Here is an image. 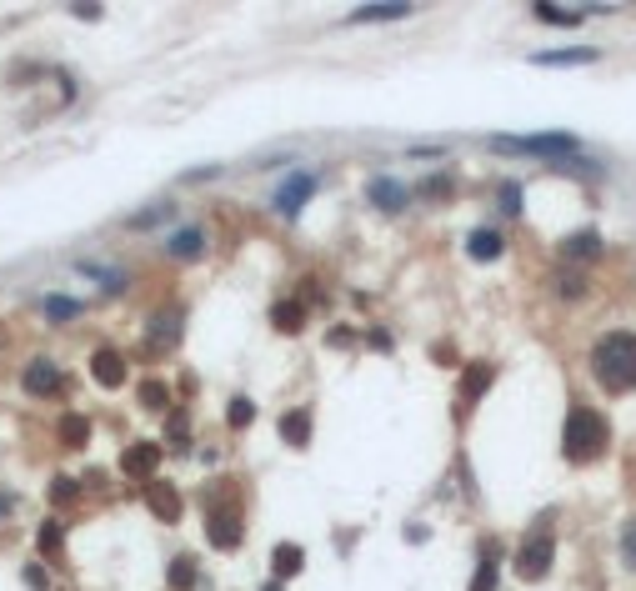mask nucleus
Instances as JSON below:
<instances>
[{
	"label": "nucleus",
	"mask_w": 636,
	"mask_h": 591,
	"mask_svg": "<svg viewBox=\"0 0 636 591\" xmlns=\"http://www.w3.org/2000/svg\"><path fill=\"white\" fill-rule=\"evenodd\" d=\"M592 366H596V377H602L606 391H636V331H612L596 341L592 351Z\"/></svg>",
	"instance_id": "nucleus-1"
},
{
	"label": "nucleus",
	"mask_w": 636,
	"mask_h": 591,
	"mask_svg": "<svg viewBox=\"0 0 636 591\" xmlns=\"http://www.w3.org/2000/svg\"><path fill=\"white\" fill-rule=\"evenodd\" d=\"M606 441H612V426H606L602 411L592 406H572V416H566V431H561V452H566V462H596V456L606 452Z\"/></svg>",
	"instance_id": "nucleus-2"
},
{
	"label": "nucleus",
	"mask_w": 636,
	"mask_h": 591,
	"mask_svg": "<svg viewBox=\"0 0 636 591\" xmlns=\"http://www.w3.org/2000/svg\"><path fill=\"white\" fill-rule=\"evenodd\" d=\"M501 156H561V151H576V136L566 130H546V136H497L491 140Z\"/></svg>",
	"instance_id": "nucleus-3"
},
{
	"label": "nucleus",
	"mask_w": 636,
	"mask_h": 591,
	"mask_svg": "<svg viewBox=\"0 0 636 591\" xmlns=\"http://www.w3.org/2000/svg\"><path fill=\"white\" fill-rule=\"evenodd\" d=\"M205 531H211V547H221V551L241 547V511H236V501H226V491L205 511Z\"/></svg>",
	"instance_id": "nucleus-4"
},
{
	"label": "nucleus",
	"mask_w": 636,
	"mask_h": 591,
	"mask_svg": "<svg viewBox=\"0 0 636 591\" xmlns=\"http://www.w3.org/2000/svg\"><path fill=\"white\" fill-rule=\"evenodd\" d=\"M551 551H556V537H551L546 521H541V527L527 537V547L517 551V571L527 581H541V577H546V567H551Z\"/></svg>",
	"instance_id": "nucleus-5"
},
{
	"label": "nucleus",
	"mask_w": 636,
	"mask_h": 591,
	"mask_svg": "<svg viewBox=\"0 0 636 591\" xmlns=\"http://www.w3.org/2000/svg\"><path fill=\"white\" fill-rule=\"evenodd\" d=\"M181 326H185V311L181 306H166L161 316L146 321V346H151V351H171V346L181 341Z\"/></svg>",
	"instance_id": "nucleus-6"
},
{
	"label": "nucleus",
	"mask_w": 636,
	"mask_h": 591,
	"mask_svg": "<svg viewBox=\"0 0 636 591\" xmlns=\"http://www.w3.org/2000/svg\"><path fill=\"white\" fill-rule=\"evenodd\" d=\"M306 195H316V176H311V171L286 176V181H280V191H276V211H280V215H296V211L306 205Z\"/></svg>",
	"instance_id": "nucleus-7"
},
{
	"label": "nucleus",
	"mask_w": 636,
	"mask_h": 591,
	"mask_svg": "<svg viewBox=\"0 0 636 591\" xmlns=\"http://www.w3.org/2000/svg\"><path fill=\"white\" fill-rule=\"evenodd\" d=\"M156 466H161V446H156V441H136L126 452V462H120V472L146 481V476H156Z\"/></svg>",
	"instance_id": "nucleus-8"
},
{
	"label": "nucleus",
	"mask_w": 636,
	"mask_h": 591,
	"mask_svg": "<svg viewBox=\"0 0 636 591\" xmlns=\"http://www.w3.org/2000/svg\"><path fill=\"white\" fill-rule=\"evenodd\" d=\"M90 377H96L100 386H120V381H126V356L110 351V346H106V351H96V356H90Z\"/></svg>",
	"instance_id": "nucleus-9"
},
{
	"label": "nucleus",
	"mask_w": 636,
	"mask_h": 591,
	"mask_svg": "<svg viewBox=\"0 0 636 591\" xmlns=\"http://www.w3.org/2000/svg\"><path fill=\"white\" fill-rule=\"evenodd\" d=\"M25 391H31V396H55V391H61V371H55L51 361H31L25 366Z\"/></svg>",
	"instance_id": "nucleus-10"
},
{
	"label": "nucleus",
	"mask_w": 636,
	"mask_h": 591,
	"mask_svg": "<svg viewBox=\"0 0 636 591\" xmlns=\"http://www.w3.org/2000/svg\"><path fill=\"white\" fill-rule=\"evenodd\" d=\"M146 501H151V511L161 516V521H181V491L166 481H156L151 491H146Z\"/></svg>",
	"instance_id": "nucleus-11"
},
{
	"label": "nucleus",
	"mask_w": 636,
	"mask_h": 591,
	"mask_svg": "<svg viewBox=\"0 0 636 591\" xmlns=\"http://www.w3.org/2000/svg\"><path fill=\"white\" fill-rule=\"evenodd\" d=\"M366 195H371V205H381V211H391V215H396L401 205H406V191H401V186L391 181V176H376V181L366 186Z\"/></svg>",
	"instance_id": "nucleus-12"
},
{
	"label": "nucleus",
	"mask_w": 636,
	"mask_h": 591,
	"mask_svg": "<svg viewBox=\"0 0 636 591\" xmlns=\"http://www.w3.org/2000/svg\"><path fill=\"white\" fill-rule=\"evenodd\" d=\"M561 256H566V261H592V256H602V236H596V231L566 236V241H561Z\"/></svg>",
	"instance_id": "nucleus-13"
},
{
	"label": "nucleus",
	"mask_w": 636,
	"mask_h": 591,
	"mask_svg": "<svg viewBox=\"0 0 636 591\" xmlns=\"http://www.w3.org/2000/svg\"><path fill=\"white\" fill-rule=\"evenodd\" d=\"M280 436H286V446H306L311 441V416L306 411H286L280 416Z\"/></svg>",
	"instance_id": "nucleus-14"
},
{
	"label": "nucleus",
	"mask_w": 636,
	"mask_h": 591,
	"mask_svg": "<svg viewBox=\"0 0 636 591\" xmlns=\"http://www.w3.org/2000/svg\"><path fill=\"white\" fill-rule=\"evenodd\" d=\"M301 567H306V551H301V547H291V541L271 551V571H276V577H296Z\"/></svg>",
	"instance_id": "nucleus-15"
},
{
	"label": "nucleus",
	"mask_w": 636,
	"mask_h": 591,
	"mask_svg": "<svg viewBox=\"0 0 636 591\" xmlns=\"http://www.w3.org/2000/svg\"><path fill=\"white\" fill-rule=\"evenodd\" d=\"M466 251H471L476 261H497L501 256V236L497 231H471V236H466Z\"/></svg>",
	"instance_id": "nucleus-16"
},
{
	"label": "nucleus",
	"mask_w": 636,
	"mask_h": 591,
	"mask_svg": "<svg viewBox=\"0 0 636 591\" xmlns=\"http://www.w3.org/2000/svg\"><path fill=\"white\" fill-rule=\"evenodd\" d=\"M201 251H205V236H201L195 226H191V231H181V236L171 241V256H176V261H195Z\"/></svg>",
	"instance_id": "nucleus-17"
},
{
	"label": "nucleus",
	"mask_w": 636,
	"mask_h": 591,
	"mask_svg": "<svg viewBox=\"0 0 636 591\" xmlns=\"http://www.w3.org/2000/svg\"><path fill=\"white\" fill-rule=\"evenodd\" d=\"M271 321H276L280 331H301V326H306V306L301 301H280L276 311H271Z\"/></svg>",
	"instance_id": "nucleus-18"
},
{
	"label": "nucleus",
	"mask_w": 636,
	"mask_h": 591,
	"mask_svg": "<svg viewBox=\"0 0 636 591\" xmlns=\"http://www.w3.org/2000/svg\"><path fill=\"white\" fill-rule=\"evenodd\" d=\"M45 316H51V321H76V316H81V301H76V296H45Z\"/></svg>",
	"instance_id": "nucleus-19"
},
{
	"label": "nucleus",
	"mask_w": 636,
	"mask_h": 591,
	"mask_svg": "<svg viewBox=\"0 0 636 591\" xmlns=\"http://www.w3.org/2000/svg\"><path fill=\"white\" fill-rule=\"evenodd\" d=\"M401 15H411V5H356L351 21H401Z\"/></svg>",
	"instance_id": "nucleus-20"
},
{
	"label": "nucleus",
	"mask_w": 636,
	"mask_h": 591,
	"mask_svg": "<svg viewBox=\"0 0 636 591\" xmlns=\"http://www.w3.org/2000/svg\"><path fill=\"white\" fill-rule=\"evenodd\" d=\"M586 11H576V5H536V21L546 25H576Z\"/></svg>",
	"instance_id": "nucleus-21"
},
{
	"label": "nucleus",
	"mask_w": 636,
	"mask_h": 591,
	"mask_svg": "<svg viewBox=\"0 0 636 591\" xmlns=\"http://www.w3.org/2000/svg\"><path fill=\"white\" fill-rule=\"evenodd\" d=\"M466 591H497V551H486L481 557V567H476V577H471Z\"/></svg>",
	"instance_id": "nucleus-22"
},
{
	"label": "nucleus",
	"mask_w": 636,
	"mask_h": 591,
	"mask_svg": "<svg viewBox=\"0 0 636 591\" xmlns=\"http://www.w3.org/2000/svg\"><path fill=\"white\" fill-rule=\"evenodd\" d=\"M61 441H65V446H86V441H90V421L86 416H65L61 421Z\"/></svg>",
	"instance_id": "nucleus-23"
},
{
	"label": "nucleus",
	"mask_w": 636,
	"mask_h": 591,
	"mask_svg": "<svg viewBox=\"0 0 636 591\" xmlns=\"http://www.w3.org/2000/svg\"><path fill=\"white\" fill-rule=\"evenodd\" d=\"M586 61H596V51H546V55H536V65H586Z\"/></svg>",
	"instance_id": "nucleus-24"
},
{
	"label": "nucleus",
	"mask_w": 636,
	"mask_h": 591,
	"mask_svg": "<svg viewBox=\"0 0 636 591\" xmlns=\"http://www.w3.org/2000/svg\"><path fill=\"white\" fill-rule=\"evenodd\" d=\"M195 577H201V567H195V557H176V561H171V586H176V591H185V586H191Z\"/></svg>",
	"instance_id": "nucleus-25"
},
{
	"label": "nucleus",
	"mask_w": 636,
	"mask_h": 591,
	"mask_svg": "<svg viewBox=\"0 0 636 591\" xmlns=\"http://www.w3.org/2000/svg\"><path fill=\"white\" fill-rule=\"evenodd\" d=\"M51 496H55V506H71L81 496V481H71V476H55L51 481Z\"/></svg>",
	"instance_id": "nucleus-26"
},
{
	"label": "nucleus",
	"mask_w": 636,
	"mask_h": 591,
	"mask_svg": "<svg viewBox=\"0 0 636 591\" xmlns=\"http://www.w3.org/2000/svg\"><path fill=\"white\" fill-rule=\"evenodd\" d=\"M226 421H231V426H251V421H256V406H251L246 396H236V401L226 406Z\"/></svg>",
	"instance_id": "nucleus-27"
},
{
	"label": "nucleus",
	"mask_w": 636,
	"mask_h": 591,
	"mask_svg": "<svg viewBox=\"0 0 636 591\" xmlns=\"http://www.w3.org/2000/svg\"><path fill=\"white\" fill-rule=\"evenodd\" d=\"M486 381H491V366H471V371H466V381H461V391H466V396H481Z\"/></svg>",
	"instance_id": "nucleus-28"
},
{
	"label": "nucleus",
	"mask_w": 636,
	"mask_h": 591,
	"mask_svg": "<svg viewBox=\"0 0 636 591\" xmlns=\"http://www.w3.org/2000/svg\"><path fill=\"white\" fill-rule=\"evenodd\" d=\"M140 401H146V406H166V386L146 381V386H140Z\"/></svg>",
	"instance_id": "nucleus-29"
},
{
	"label": "nucleus",
	"mask_w": 636,
	"mask_h": 591,
	"mask_svg": "<svg viewBox=\"0 0 636 591\" xmlns=\"http://www.w3.org/2000/svg\"><path fill=\"white\" fill-rule=\"evenodd\" d=\"M501 211H507V215L521 211V191H517V186H501Z\"/></svg>",
	"instance_id": "nucleus-30"
},
{
	"label": "nucleus",
	"mask_w": 636,
	"mask_h": 591,
	"mask_svg": "<svg viewBox=\"0 0 636 591\" xmlns=\"http://www.w3.org/2000/svg\"><path fill=\"white\" fill-rule=\"evenodd\" d=\"M622 551H626V561L636 567V521H626V531H622Z\"/></svg>",
	"instance_id": "nucleus-31"
},
{
	"label": "nucleus",
	"mask_w": 636,
	"mask_h": 591,
	"mask_svg": "<svg viewBox=\"0 0 636 591\" xmlns=\"http://www.w3.org/2000/svg\"><path fill=\"white\" fill-rule=\"evenodd\" d=\"M41 541H45V551H55V547H61V527H55V521H45Z\"/></svg>",
	"instance_id": "nucleus-32"
},
{
	"label": "nucleus",
	"mask_w": 636,
	"mask_h": 591,
	"mask_svg": "<svg viewBox=\"0 0 636 591\" xmlns=\"http://www.w3.org/2000/svg\"><path fill=\"white\" fill-rule=\"evenodd\" d=\"M25 586L45 591V571H41V567H25Z\"/></svg>",
	"instance_id": "nucleus-33"
},
{
	"label": "nucleus",
	"mask_w": 636,
	"mask_h": 591,
	"mask_svg": "<svg viewBox=\"0 0 636 591\" xmlns=\"http://www.w3.org/2000/svg\"><path fill=\"white\" fill-rule=\"evenodd\" d=\"M171 441H176V446H185V416H171Z\"/></svg>",
	"instance_id": "nucleus-34"
},
{
	"label": "nucleus",
	"mask_w": 636,
	"mask_h": 591,
	"mask_svg": "<svg viewBox=\"0 0 636 591\" xmlns=\"http://www.w3.org/2000/svg\"><path fill=\"white\" fill-rule=\"evenodd\" d=\"M11 511H15V501L5 491H0V521H11Z\"/></svg>",
	"instance_id": "nucleus-35"
}]
</instances>
